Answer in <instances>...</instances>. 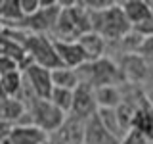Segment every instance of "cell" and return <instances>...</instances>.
I'll use <instances>...</instances> for the list:
<instances>
[{
  "mask_svg": "<svg viewBox=\"0 0 153 144\" xmlns=\"http://www.w3.org/2000/svg\"><path fill=\"white\" fill-rule=\"evenodd\" d=\"M90 27L92 33L100 35L105 42H119L124 35L132 31L130 23L126 21L121 10V4L117 2L100 12H90Z\"/></svg>",
  "mask_w": 153,
  "mask_h": 144,
  "instance_id": "1",
  "label": "cell"
},
{
  "mask_svg": "<svg viewBox=\"0 0 153 144\" xmlns=\"http://www.w3.org/2000/svg\"><path fill=\"white\" fill-rule=\"evenodd\" d=\"M27 113H29V119H31V125L44 131L48 136L54 134L67 117L50 100H42V98H33L27 104Z\"/></svg>",
  "mask_w": 153,
  "mask_h": 144,
  "instance_id": "2",
  "label": "cell"
},
{
  "mask_svg": "<svg viewBox=\"0 0 153 144\" xmlns=\"http://www.w3.org/2000/svg\"><path fill=\"white\" fill-rule=\"evenodd\" d=\"M23 48H25V54L29 58L31 64H36L40 67H46V69L54 71L57 67H61L59 58L56 54L54 48V40L46 35H29L23 40Z\"/></svg>",
  "mask_w": 153,
  "mask_h": 144,
  "instance_id": "3",
  "label": "cell"
},
{
  "mask_svg": "<svg viewBox=\"0 0 153 144\" xmlns=\"http://www.w3.org/2000/svg\"><path fill=\"white\" fill-rule=\"evenodd\" d=\"M23 81H25L27 88L31 90L36 98L48 100L54 88L52 83V71L46 67H40L36 64H27L23 67Z\"/></svg>",
  "mask_w": 153,
  "mask_h": 144,
  "instance_id": "4",
  "label": "cell"
},
{
  "mask_svg": "<svg viewBox=\"0 0 153 144\" xmlns=\"http://www.w3.org/2000/svg\"><path fill=\"white\" fill-rule=\"evenodd\" d=\"M117 65H119V71H121L123 83L132 85V86H140L143 83V79H146L147 69H149V64L143 62L136 54H124L117 62Z\"/></svg>",
  "mask_w": 153,
  "mask_h": 144,
  "instance_id": "5",
  "label": "cell"
},
{
  "mask_svg": "<svg viewBox=\"0 0 153 144\" xmlns=\"http://www.w3.org/2000/svg\"><path fill=\"white\" fill-rule=\"evenodd\" d=\"M96 113H98V102H96L94 88L88 85H79L73 92V108H71L69 115L88 121Z\"/></svg>",
  "mask_w": 153,
  "mask_h": 144,
  "instance_id": "6",
  "label": "cell"
},
{
  "mask_svg": "<svg viewBox=\"0 0 153 144\" xmlns=\"http://www.w3.org/2000/svg\"><path fill=\"white\" fill-rule=\"evenodd\" d=\"M84 127H86L84 119H79L75 115H67L65 121L61 123V127L48 138L57 144H84Z\"/></svg>",
  "mask_w": 153,
  "mask_h": 144,
  "instance_id": "7",
  "label": "cell"
},
{
  "mask_svg": "<svg viewBox=\"0 0 153 144\" xmlns=\"http://www.w3.org/2000/svg\"><path fill=\"white\" fill-rule=\"evenodd\" d=\"M121 10L132 29H138L153 19V4L146 2V0H126V2H121Z\"/></svg>",
  "mask_w": 153,
  "mask_h": 144,
  "instance_id": "8",
  "label": "cell"
},
{
  "mask_svg": "<svg viewBox=\"0 0 153 144\" xmlns=\"http://www.w3.org/2000/svg\"><path fill=\"white\" fill-rule=\"evenodd\" d=\"M54 40V38H52ZM56 54L59 58L61 67H69V69H76L82 64H86V56L82 52V48L76 40L73 42H65V40H54Z\"/></svg>",
  "mask_w": 153,
  "mask_h": 144,
  "instance_id": "9",
  "label": "cell"
},
{
  "mask_svg": "<svg viewBox=\"0 0 153 144\" xmlns=\"http://www.w3.org/2000/svg\"><path fill=\"white\" fill-rule=\"evenodd\" d=\"M48 134L35 125H13L10 136L2 144H44Z\"/></svg>",
  "mask_w": 153,
  "mask_h": 144,
  "instance_id": "10",
  "label": "cell"
},
{
  "mask_svg": "<svg viewBox=\"0 0 153 144\" xmlns=\"http://www.w3.org/2000/svg\"><path fill=\"white\" fill-rule=\"evenodd\" d=\"M84 144H121V140L115 138L113 134L100 123V119L94 115V117H90L88 121H86Z\"/></svg>",
  "mask_w": 153,
  "mask_h": 144,
  "instance_id": "11",
  "label": "cell"
},
{
  "mask_svg": "<svg viewBox=\"0 0 153 144\" xmlns=\"http://www.w3.org/2000/svg\"><path fill=\"white\" fill-rule=\"evenodd\" d=\"M76 42L82 48V52L86 56V62H98V60H102V58H105V44H107V42L100 35H96V33H92V31L84 33L82 37L76 38Z\"/></svg>",
  "mask_w": 153,
  "mask_h": 144,
  "instance_id": "12",
  "label": "cell"
},
{
  "mask_svg": "<svg viewBox=\"0 0 153 144\" xmlns=\"http://www.w3.org/2000/svg\"><path fill=\"white\" fill-rule=\"evenodd\" d=\"M96 117L100 119V123L103 125L105 129H107L109 133L113 134L115 138H119V140H123L124 134L128 131L123 127V123L119 121V115H117V108H100L98 113H96Z\"/></svg>",
  "mask_w": 153,
  "mask_h": 144,
  "instance_id": "13",
  "label": "cell"
},
{
  "mask_svg": "<svg viewBox=\"0 0 153 144\" xmlns=\"http://www.w3.org/2000/svg\"><path fill=\"white\" fill-rule=\"evenodd\" d=\"M130 129L138 131L146 138H149L153 134V108L149 104H143V106H140V108L134 112Z\"/></svg>",
  "mask_w": 153,
  "mask_h": 144,
  "instance_id": "14",
  "label": "cell"
},
{
  "mask_svg": "<svg viewBox=\"0 0 153 144\" xmlns=\"http://www.w3.org/2000/svg\"><path fill=\"white\" fill-rule=\"evenodd\" d=\"M96 102H98V110L100 108H119L123 104V85L119 86H102V88H96Z\"/></svg>",
  "mask_w": 153,
  "mask_h": 144,
  "instance_id": "15",
  "label": "cell"
},
{
  "mask_svg": "<svg viewBox=\"0 0 153 144\" xmlns=\"http://www.w3.org/2000/svg\"><path fill=\"white\" fill-rule=\"evenodd\" d=\"M52 83L57 88H69L75 90L79 86V77H76L75 69H69V67H57V69L52 71Z\"/></svg>",
  "mask_w": 153,
  "mask_h": 144,
  "instance_id": "16",
  "label": "cell"
},
{
  "mask_svg": "<svg viewBox=\"0 0 153 144\" xmlns=\"http://www.w3.org/2000/svg\"><path fill=\"white\" fill-rule=\"evenodd\" d=\"M73 92L75 90H69V88H57L54 86L52 88V94H50V102L59 110L61 113L69 115L71 113V108H73Z\"/></svg>",
  "mask_w": 153,
  "mask_h": 144,
  "instance_id": "17",
  "label": "cell"
},
{
  "mask_svg": "<svg viewBox=\"0 0 153 144\" xmlns=\"http://www.w3.org/2000/svg\"><path fill=\"white\" fill-rule=\"evenodd\" d=\"M0 85H2L4 92L8 94V98H17L23 88V73L21 71H13V73L2 75L0 77Z\"/></svg>",
  "mask_w": 153,
  "mask_h": 144,
  "instance_id": "18",
  "label": "cell"
},
{
  "mask_svg": "<svg viewBox=\"0 0 153 144\" xmlns=\"http://www.w3.org/2000/svg\"><path fill=\"white\" fill-rule=\"evenodd\" d=\"M0 16L6 21H17V19H25L19 8V0H6L0 2Z\"/></svg>",
  "mask_w": 153,
  "mask_h": 144,
  "instance_id": "19",
  "label": "cell"
},
{
  "mask_svg": "<svg viewBox=\"0 0 153 144\" xmlns=\"http://www.w3.org/2000/svg\"><path fill=\"white\" fill-rule=\"evenodd\" d=\"M136 56H140L143 62H147L149 65H153V35L142 38L140 46H138Z\"/></svg>",
  "mask_w": 153,
  "mask_h": 144,
  "instance_id": "20",
  "label": "cell"
},
{
  "mask_svg": "<svg viewBox=\"0 0 153 144\" xmlns=\"http://www.w3.org/2000/svg\"><path fill=\"white\" fill-rule=\"evenodd\" d=\"M140 90L143 94V100L153 108V65H149V69H147L146 79H143V83L140 85Z\"/></svg>",
  "mask_w": 153,
  "mask_h": 144,
  "instance_id": "21",
  "label": "cell"
},
{
  "mask_svg": "<svg viewBox=\"0 0 153 144\" xmlns=\"http://www.w3.org/2000/svg\"><path fill=\"white\" fill-rule=\"evenodd\" d=\"M19 8H21L23 17H31L40 10V0H19Z\"/></svg>",
  "mask_w": 153,
  "mask_h": 144,
  "instance_id": "22",
  "label": "cell"
},
{
  "mask_svg": "<svg viewBox=\"0 0 153 144\" xmlns=\"http://www.w3.org/2000/svg\"><path fill=\"white\" fill-rule=\"evenodd\" d=\"M12 129H13V125H10L8 121H2V119H0V144H2V142L10 136Z\"/></svg>",
  "mask_w": 153,
  "mask_h": 144,
  "instance_id": "23",
  "label": "cell"
},
{
  "mask_svg": "<svg viewBox=\"0 0 153 144\" xmlns=\"http://www.w3.org/2000/svg\"><path fill=\"white\" fill-rule=\"evenodd\" d=\"M146 144H153V134H151L149 138H147V142H146Z\"/></svg>",
  "mask_w": 153,
  "mask_h": 144,
  "instance_id": "24",
  "label": "cell"
},
{
  "mask_svg": "<svg viewBox=\"0 0 153 144\" xmlns=\"http://www.w3.org/2000/svg\"><path fill=\"white\" fill-rule=\"evenodd\" d=\"M44 144H57V142H54V140H50V138H48V140H46Z\"/></svg>",
  "mask_w": 153,
  "mask_h": 144,
  "instance_id": "25",
  "label": "cell"
}]
</instances>
